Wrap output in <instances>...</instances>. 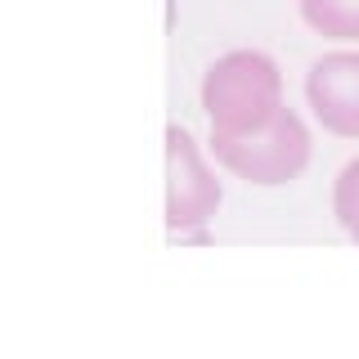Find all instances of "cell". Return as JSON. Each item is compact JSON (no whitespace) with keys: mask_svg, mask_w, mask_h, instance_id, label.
<instances>
[{"mask_svg":"<svg viewBox=\"0 0 359 359\" xmlns=\"http://www.w3.org/2000/svg\"><path fill=\"white\" fill-rule=\"evenodd\" d=\"M283 108V72L261 50H229L202 76V112L211 135H252Z\"/></svg>","mask_w":359,"mask_h":359,"instance_id":"6da1fadb","label":"cell"},{"mask_svg":"<svg viewBox=\"0 0 359 359\" xmlns=\"http://www.w3.org/2000/svg\"><path fill=\"white\" fill-rule=\"evenodd\" d=\"M211 153L229 175L261 189H278L310 166L314 140H310V126L301 121V112L283 104L269 126L252 135H211Z\"/></svg>","mask_w":359,"mask_h":359,"instance_id":"7a4b0ae2","label":"cell"},{"mask_svg":"<svg viewBox=\"0 0 359 359\" xmlns=\"http://www.w3.org/2000/svg\"><path fill=\"white\" fill-rule=\"evenodd\" d=\"M220 202H224V189L216 171L207 166L198 140L180 121H171L166 126V229H171V238L207 229L216 220Z\"/></svg>","mask_w":359,"mask_h":359,"instance_id":"3957f363","label":"cell"},{"mask_svg":"<svg viewBox=\"0 0 359 359\" xmlns=\"http://www.w3.org/2000/svg\"><path fill=\"white\" fill-rule=\"evenodd\" d=\"M306 104L328 135L359 140V50H332L310 67Z\"/></svg>","mask_w":359,"mask_h":359,"instance_id":"277c9868","label":"cell"},{"mask_svg":"<svg viewBox=\"0 0 359 359\" xmlns=\"http://www.w3.org/2000/svg\"><path fill=\"white\" fill-rule=\"evenodd\" d=\"M301 18L323 41H359V0H297Z\"/></svg>","mask_w":359,"mask_h":359,"instance_id":"5b68a950","label":"cell"},{"mask_svg":"<svg viewBox=\"0 0 359 359\" xmlns=\"http://www.w3.org/2000/svg\"><path fill=\"white\" fill-rule=\"evenodd\" d=\"M332 216L359 243V157H351L332 180Z\"/></svg>","mask_w":359,"mask_h":359,"instance_id":"8992f818","label":"cell"}]
</instances>
